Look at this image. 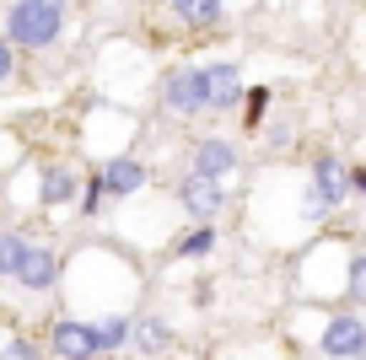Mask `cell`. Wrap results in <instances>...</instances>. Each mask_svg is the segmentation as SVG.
Wrapping results in <instances>:
<instances>
[{
    "mask_svg": "<svg viewBox=\"0 0 366 360\" xmlns=\"http://www.w3.org/2000/svg\"><path fill=\"white\" fill-rule=\"evenodd\" d=\"M65 6L70 0H16L6 16V38L22 49H49L65 33Z\"/></svg>",
    "mask_w": 366,
    "mask_h": 360,
    "instance_id": "cell-1",
    "label": "cell"
},
{
    "mask_svg": "<svg viewBox=\"0 0 366 360\" xmlns=\"http://www.w3.org/2000/svg\"><path fill=\"white\" fill-rule=\"evenodd\" d=\"M162 108L172 113H210L205 108V70H172L162 81Z\"/></svg>",
    "mask_w": 366,
    "mask_h": 360,
    "instance_id": "cell-2",
    "label": "cell"
},
{
    "mask_svg": "<svg viewBox=\"0 0 366 360\" xmlns=\"http://www.w3.org/2000/svg\"><path fill=\"white\" fill-rule=\"evenodd\" d=\"M178 204H183V215H194V221L205 226L210 215H221L227 194H221V183H216V178H199V172H189V178L178 183Z\"/></svg>",
    "mask_w": 366,
    "mask_h": 360,
    "instance_id": "cell-3",
    "label": "cell"
},
{
    "mask_svg": "<svg viewBox=\"0 0 366 360\" xmlns=\"http://www.w3.org/2000/svg\"><path fill=\"white\" fill-rule=\"evenodd\" d=\"M323 355L329 360H361L366 355V323L361 317H334L329 328H323Z\"/></svg>",
    "mask_w": 366,
    "mask_h": 360,
    "instance_id": "cell-4",
    "label": "cell"
},
{
    "mask_svg": "<svg viewBox=\"0 0 366 360\" xmlns=\"http://www.w3.org/2000/svg\"><path fill=\"white\" fill-rule=\"evenodd\" d=\"M242 102V76L237 65H205V108L210 113H227Z\"/></svg>",
    "mask_w": 366,
    "mask_h": 360,
    "instance_id": "cell-5",
    "label": "cell"
},
{
    "mask_svg": "<svg viewBox=\"0 0 366 360\" xmlns=\"http://www.w3.org/2000/svg\"><path fill=\"white\" fill-rule=\"evenodd\" d=\"M307 194H318V199L334 210V204L350 194V167H340L334 156H318V161H312V189Z\"/></svg>",
    "mask_w": 366,
    "mask_h": 360,
    "instance_id": "cell-6",
    "label": "cell"
},
{
    "mask_svg": "<svg viewBox=\"0 0 366 360\" xmlns=\"http://www.w3.org/2000/svg\"><path fill=\"white\" fill-rule=\"evenodd\" d=\"M97 189L114 194V199H124V194L146 189V167H140L135 156H119V161H108V167L97 172Z\"/></svg>",
    "mask_w": 366,
    "mask_h": 360,
    "instance_id": "cell-7",
    "label": "cell"
},
{
    "mask_svg": "<svg viewBox=\"0 0 366 360\" xmlns=\"http://www.w3.org/2000/svg\"><path fill=\"white\" fill-rule=\"evenodd\" d=\"M194 172L221 183L227 172H237V146H227V140H199L194 146Z\"/></svg>",
    "mask_w": 366,
    "mask_h": 360,
    "instance_id": "cell-8",
    "label": "cell"
},
{
    "mask_svg": "<svg viewBox=\"0 0 366 360\" xmlns=\"http://www.w3.org/2000/svg\"><path fill=\"white\" fill-rule=\"evenodd\" d=\"M54 274H59V259H54V253H49V248H27V259L16 264L11 280L27 285V291H49V285H54Z\"/></svg>",
    "mask_w": 366,
    "mask_h": 360,
    "instance_id": "cell-9",
    "label": "cell"
},
{
    "mask_svg": "<svg viewBox=\"0 0 366 360\" xmlns=\"http://www.w3.org/2000/svg\"><path fill=\"white\" fill-rule=\"evenodd\" d=\"M54 349L65 360H86V355H97V339H92V323H54Z\"/></svg>",
    "mask_w": 366,
    "mask_h": 360,
    "instance_id": "cell-10",
    "label": "cell"
},
{
    "mask_svg": "<svg viewBox=\"0 0 366 360\" xmlns=\"http://www.w3.org/2000/svg\"><path fill=\"white\" fill-rule=\"evenodd\" d=\"M129 344H135L140 355H162V349L172 344V328L162 323V317H140V323H129Z\"/></svg>",
    "mask_w": 366,
    "mask_h": 360,
    "instance_id": "cell-11",
    "label": "cell"
},
{
    "mask_svg": "<svg viewBox=\"0 0 366 360\" xmlns=\"http://www.w3.org/2000/svg\"><path fill=\"white\" fill-rule=\"evenodd\" d=\"M172 16L189 27H216L221 22V0H172Z\"/></svg>",
    "mask_w": 366,
    "mask_h": 360,
    "instance_id": "cell-12",
    "label": "cell"
},
{
    "mask_svg": "<svg viewBox=\"0 0 366 360\" xmlns=\"http://www.w3.org/2000/svg\"><path fill=\"white\" fill-rule=\"evenodd\" d=\"M76 189H81V178L70 167H49L44 172V204H70V199H76Z\"/></svg>",
    "mask_w": 366,
    "mask_h": 360,
    "instance_id": "cell-13",
    "label": "cell"
},
{
    "mask_svg": "<svg viewBox=\"0 0 366 360\" xmlns=\"http://www.w3.org/2000/svg\"><path fill=\"white\" fill-rule=\"evenodd\" d=\"M92 339H97V349H124L129 344V317H103V323H92Z\"/></svg>",
    "mask_w": 366,
    "mask_h": 360,
    "instance_id": "cell-14",
    "label": "cell"
},
{
    "mask_svg": "<svg viewBox=\"0 0 366 360\" xmlns=\"http://www.w3.org/2000/svg\"><path fill=\"white\" fill-rule=\"evenodd\" d=\"M27 236H16V231H0V274H16V264L27 259Z\"/></svg>",
    "mask_w": 366,
    "mask_h": 360,
    "instance_id": "cell-15",
    "label": "cell"
},
{
    "mask_svg": "<svg viewBox=\"0 0 366 360\" xmlns=\"http://www.w3.org/2000/svg\"><path fill=\"white\" fill-rule=\"evenodd\" d=\"M210 248H216V231H210V221H205V226H194V231L178 242V259H205Z\"/></svg>",
    "mask_w": 366,
    "mask_h": 360,
    "instance_id": "cell-16",
    "label": "cell"
},
{
    "mask_svg": "<svg viewBox=\"0 0 366 360\" xmlns=\"http://www.w3.org/2000/svg\"><path fill=\"white\" fill-rule=\"evenodd\" d=\"M350 301H361V306H366V253L350 264Z\"/></svg>",
    "mask_w": 366,
    "mask_h": 360,
    "instance_id": "cell-17",
    "label": "cell"
},
{
    "mask_svg": "<svg viewBox=\"0 0 366 360\" xmlns=\"http://www.w3.org/2000/svg\"><path fill=\"white\" fill-rule=\"evenodd\" d=\"M0 360H38V349L27 344V339H11V344L0 349Z\"/></svg>",
    "mask_w": 366,
    "mask_h": 360,
    "instance_id": "cell-18",
    "label": "cell"
},
{
    "mask_svg": "<svg viewBox=\"0 0 366 360\" xmlns=\"http://www.w3.org/2000/svg\"><path fill=\"white\" fill-rule=\"evenodd\" d=\"M97 204H103V189H97V178H92V183H86V194H81V210L97 215Z\"/></svg>",
    "mask_w": 366,
    "mask_h": 360,
    "instance_id": "cell-19",
    "label": "cell"
},
{
    "mask_svg": "<svg viewBox=\"0 0 366 360\" xmlns=\"http://www.w3.org/2000/svg\"><path fill=\"white\" fill-rule=\"evenodd\" d=\"M11 81V38H0V86Z\"/></svg>",
    "mask_w": 366,
    "mask_h": 360,
    "instance_id": "cell-20",
    "label": "cell"
},
{
    "mask_svg": "<svg viewBox=\"0 0 366 360\" xmlns=\"http://www.w3.org/2000/svg\"><path fill=\"white\" fill-rule=\"evenodd\" d=\"M259 113H264V91H253V97H248V129L259 124Z\"/></svg>",
    "mask_w": 366,
    "mask_h": 360,
    "instance_id": "cell-21",
    "label": "cell"
},
{
    "mask_svg": "<svg viewBox=\"0 0 366 360\" xmlns=\"http://www.w3.org/2000/svg\"><path fill=\"white\" fill-rule=\"evenodd\" d=\"M350 189H361V194H366V167H355V172H350Z\"/></svg>",
    "mask_w": 366,
    "mask_h": 360,
    "instance_id": "cell-22",
    "label": "cell"
},
{
    "mask_svg": "<svg viewBox=\"0 0 366 360\" xmlns=\"http://www.w3.org/2000/svg\"><path fill=\"white\" fill-rule=\"evenodd\" d=\"M86 360H92V355H86Z\"/></svg>",
    "mask_w": 366,
    "mask_h": 360,
    "instance_id": "cell-23",
    "label": "cell"
}]
</instances>
